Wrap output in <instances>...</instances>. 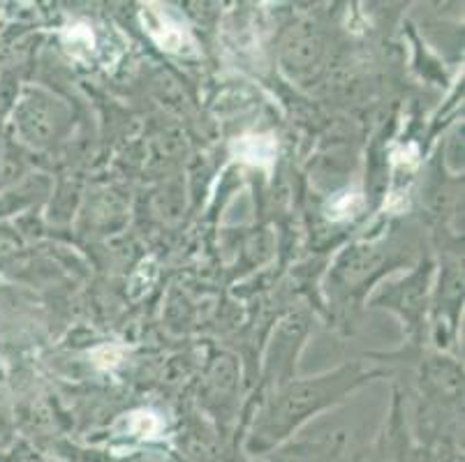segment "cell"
<instances>
[{
  "mask_svg": "<svg viewBox=\"0 0 465 462\" xmlns=\"http://www.w3.org/2000/svg\"><path fill=\"white\" fill-rule=\"evenodd\" d=\"M380 375L382 370H366L361 363H348L312 379H290L273 393V398H266L248 437V453L269 456L273 448L285 444L292 432H297L308 418L345 400V396Z\"/></svg>",
  "mask_w": 465,
  "mask_h": 462,
  "instance_id": "1",
  "label": "cell"
},
{
  "mask_svg": "<svg viewBox=\"0 0 465 462\" xmlns=\"http://www.w3.org/2000/svg\"><path fill=\"white\" fill-rule=\"evenodd\" d=\"M357 462H430L429 453L420 448L410 437L405 418L401 417V400H394V412L387 426L371 447L359 453Z\"/></svg>",
  "mask_w": 465,
  "mask_h": 462,
  "instance_id": "2",
  "label": "cell"
},
{
  "mask_svg": "<svg viewBox=\"0 0 465 462\" xmlns=\"http://www.w3.org/2000/svg\"><path fill=\"white\" fill-rule=\"evenodd\" d=\"M342 447H345L342 432H338L333 437L285 442L269 453L266 462H338Z\"/></svg>",
  "mask_w": 465,
  "mask_h": 462,
  "instance_id": "3",
  "label": "cell"
}]
</instances>
